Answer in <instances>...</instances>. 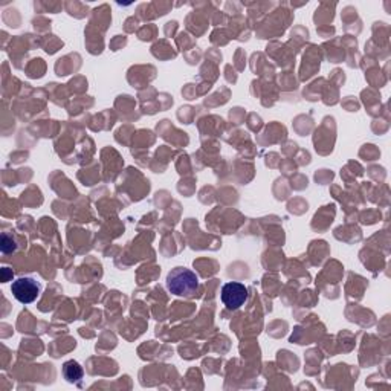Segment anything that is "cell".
I'll list each match as a JSON object with an SVG mask.
<instances>
[{
	"label": "cell",
	"instance_id": "6da1fadb",
	"mask_svg": "<svg viewBox=\"0 0 391 391\" xmlns=\"http://www.w3.org/2000/svg\"><path fill=\"white\" fill-rule=\"evenodd\" d=\"M166 287L176 296H193L199 289V278L187 267H175L166 275Z\"/></svg>",
	"mask_w": 391,
	"mask_h": 391
},
{
	"label": "cell",
	"instance_id": "7a4b0ae2",
	"mask_svg": "<svg viewBox=\"0 0 391 391\" xmlns=\"http://www.w3.org/2000/svg\"><path fill=\"white\" fill-rule=\"evenodd\" d=\"M11 292L21 304H31L39 298L40 285L34 278H19L11 285Z\"/></svg>",
	"mask_w": 391,
	"mask_h": 391
},
{
	"label": "cell",
	"instance_id": "3957f363",
	"mask_svg": "<svg viewBox=\"0 0 391 391\" xmlns=\"http://www.w3.org/2000/svg\"><path fill=\"white\" fill-rule=\"evenodd\" d=\"M222 303L225 304L227 309L236 310L243 306L245 301L248 300V287L237 281H231L222 287Z\"/></svg>",
	"mask_w": 391,
	"mask_h": 391
},
{
	"label": "cell",
	"instance_id": "277c9868",
	"mask_svg": "<svg viewBox=\"0 0 391 391\" xmlns=\"http://www.w3.org/2000/svg\"><path fill=\"white\" fill-rule=\"evenodd\" d=\"M63 374L68 382L74 383L83 378V368L77 361H68L63 365Z\"/></svg>",
	"mask_w": 391,
	"mask_h": 391
},
{
	"label": "cell",
	"instance_id": "5b68a950",
	"mask_svg": "<svg viewBox=\"0 0 391 391\" xmlns=\"http://www.w3.org/2000/svg\"><path fill=\"white\" fill-rule=\"evenodd\" d=\"M17 249V243L14 238H11L10 236H6L3 234L2 236V252H5V254H8V252H14Z\"/></svg>",
	"mask_w": 391,
	"mask_h": 391
}]
</instances>
